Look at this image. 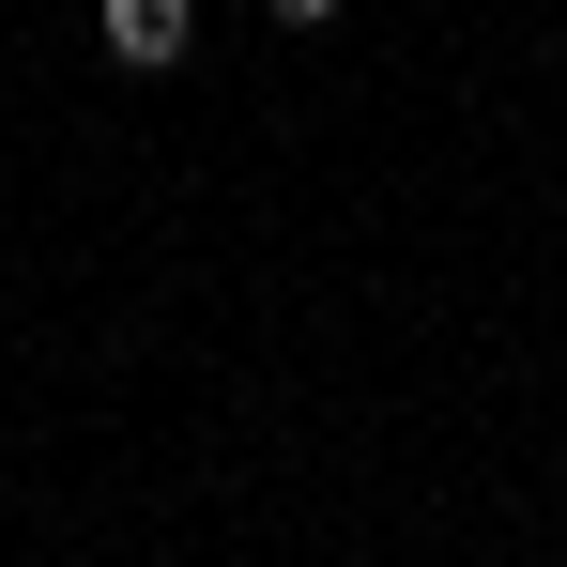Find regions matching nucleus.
Wrapping results in <instances>:
<instances>
[{"label":"nucleus","instance_id":"nucleus-1","mask_svg":"<svg viewBox=\"0 0 567 567\" xmlns=\"http://www.w3.org/2000/svg\"><path fill=\"white\" fill-rule=\"evenodd\" d=\"M93 31H107V62H123V78H169V62L199 47V0H107Z\"/></svg>","mask_w":567,"mask_h":567},{"label":"nucleus","instance_id":"nucleus-2","mask_svg":"<svg viewBox=\"0 0 567 567\" xmlns=\"http://www.w3.org/2000/svg\"><path fill=\"white\" fill-rule=\"evenodd\" d=\"M261 16H291V31H322V16H338V0H261Z\"/></svg>","mask_w":567,"mask_h":567}]
</instances>
